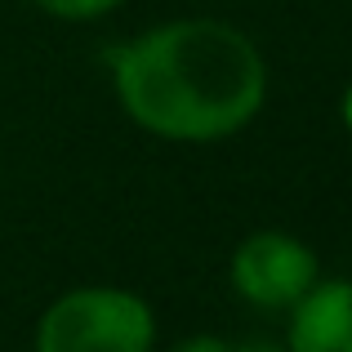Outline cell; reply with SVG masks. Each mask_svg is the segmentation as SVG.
<instances>
[{
	"instance_id": "ba28073f",
	"label": "cell",
	"mask_w": 352,
	"mask_h": 352,
	"mask_svg": "<svg viewBox=\"0 0 352 352\" xmlns=\"http://www.w3.org/2000/svg\"><path fill=\"white\" fill-rule=\"evenodd\" d=\"M344 116H348V125H352V89H348V103H344Z\"/></svg>"
},
{
	"instance_id": "5b68a950",
	"label": "cell",
	"mask_w": 352,
	"mask_h": 352,
	"mask_svg": "<svg viewBox=\"0 0 352 352\" xmlns=\"http://www.w3.org/2000/svg\"><path fill=\"white\" fill-rule=\"evenodd\" d=\"M36 5L50 9V14H63V18H94L103 9L120 5V0H36Z\"/></svg>"
},
{
	"instance_id": "7a4b0ae2",
	"label": "cell",
	"mask_w": 352,
	"mask_h": 352,
	"mask_svg": "<svg viewBox=\"0 0 352 352\" xmlns=\"http://www.w3.org/2000/svg\"><path fill=\"white\" fill-rule=\"evenodd\" d=\"M152 312L125 290H76L41 321L36 352H147Z\"/></svg>"
},
{
	"instance_id": "3957f363",
	"label": "cell",
	"mask_w": 352,
	"mask_h": 352,
	"mask_svg": "<svg viewBox=\"0 0 352 352\" xmlns=\"http://www.w3.org/2000/svg\"><path fill=\"white\" fill-rule=\"evenodd\" d=\"M232 281L258 308H294L303 294L317 285V258L294 236L258 232L236 250Z\"/></svg>"
},
{
	"instance_id": "6da1fadb",
	"label": "cell",
	"mask_w": 352,
	"mask_h": 352,
	"mask_svg": "<svg viewBox=\"0 0 352 352\" xmlns=\"http://www.w3.org/2000/svg\"><path fill=\"white\" fill-rule=\"evenodd\" d=\"M125 112L165 138H223L263 103V58L228 23H174L116 54Z\"/></svg>"
},
{
	"instance_id": "277c9868",
	"label": "cell",
	"mask_w": 352,
	"mask_h": 352,
	"mask_svg": "<svg viewBox=\"0 0 352 352\" xmlns=\"http://www.w3.org/2000/svg\"><path fill=\"white\" fill-rule=\"evenodd\" d=\"M290 352H352V281L312 285L294 303Z\"/></svg>"
},
{
	"instance_id": "8992f818",
	"label": "cell",
	"mask_w": 352,
	"mask_h": 352,
	"mask_svg": "<svg viewBox=\"0 0 352 352\" xmlns=\"http://www.w3.org/2000/svg\"><path fill=\"white\" fill-rule=\"evenodd\" d=\"M174 352H232L223 339H210V335H197V339H183Z\"/></svg>"
},
{
	"instance_id": "52a82bcc",
	"label": "cell",
	"mask_w": 352,
	"mask_h": 352,
	"mask_svg": "<svg viewBox=\"0 0 352 352\" xmlns=\"http://www.w3.org/2000/svg\"><path fill=\"white\" fill-rule=\"evenodd\" d=\"M241 352H281V348H276V344H263V339H258V344H245Z\"/></svg>"
}]
</instances>
